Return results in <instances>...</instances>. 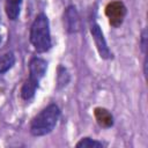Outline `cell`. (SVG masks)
<instances>
[{"label": "cell", "instance_id": "1", "mask_svg": "<svg viewBox=\"0 0 148 148\" xmlns=\"http://www.w3.org/2000/svg\"><path fill=\"white\" fill-rule=\"evenodd\" d=\"M30 42H31L32 46L35 47V50L39 53L49 51L51 45H52L49 18L43 13L38 14L31 24Z\"/></svg>", "mask_w": 148, "mask_h": 148}, {"label": "cell", "instance_id": "2", "mask_svg": "<svg viewBox=\"0 0 148 148\" xmlns=\"http://www.w3.org/2000/svg\"><path fill=\"white\" fill-rule=\"evenodd\" d=\"M60 117V110L58 105L50 104L43 109L31 121L30 132L35 136H43L49 134L57 125Z\"/></svg>", "mask_w": 148, "mask_h": 148}, {"label": "cell", "instance_id": "3", "mask_svg": "<svg viewBox=\"0 0 148 148\" xmlns=\"http://www.w3.org/2000/svg\"><path fill=\"white\" fill-rule=\"evenodd\" d=\"M105 15L112 27H119L126 15V7L121 1H112L105 7Z\"/></svg>", "mask_w": 148, "mask_h": 148}, {"label": "cell", "instance_id": "4", "mask_svg": "<svg viewBox=\"0 0 148 148\" xmlns=\"http://www.w3.org/2000/svg\"><path fill=\"white\" fill-rule=\"evenodd\" d=\"M90 32H91V36L94 38L96 49H97L101 58L110 59L112 57V54H111V51H110V49H109V46L106 44V40L104 38V35H103L99 25L97 23H92L90 25Z\"/></svg>", "mask_w": 148, "mask_h": 148}, {"label": "cell", "instance_id": "5", "mask_svg": "<svg viewBox=\"0 0 148 148\" xmlns=\"http://www.w3.org/2000/svg\"><path fill=\"white\" fill-rule=\"evenodd\" d=\"M46 68H47V62L44 59L39 57L31 58L29 62V77L28 79L36 83H39L40 79L46 73Z\"/></svg>", "mask_w": 148, "mask_h": 148}, {"label": "cell", "instance_id": "6", "mask_svg": "<svg viewBox=\"0 0 148 148\" xmlns=\"http://www.w3.org/2000/svg\"><path fill=\"white\" fill-rule=\"evenodd\" d=\"M64 25L68 34H75L80 30V16L74 6L67 7L64 14Z\"/></svg>", "mask_w": 148, "mask_h": 148}, {"label": "cell", "instance_id": "7", "mask_svg": "<svg viewBox=\"0 0 148 148\" xmlns=\"http://www.w3.org/2000/svg\"><path fill=\"white\" fill-rule=\"evenodd\" d=\"M94 114H95V118H96L99 126L108 128V127H111L113 125V117L110 113V111H108L106 109L96 108L94 111Z\"/></svg>", "mask_w": 148, "mask_h": 148}, {"label": "cell", "instance_id": "8", "mask_svg": "<svg viewBox=\"0 0 148 148\" xmlns=\"http://www.w3.org/2000/svg\"><path fill=\"white\" fill-rule=\"evenodd\" d=\"M21 3H22V0H6L5 9L9 20L15 21L18 17L20 10H21Z\"/></svg>", "mask_w": 148, "mask_h": 148}, {"label": "cell", "instance_id": "9", "mask_svg": "<svg viewBox=\"0 0 148 148\" xmlns=\"http://www.w3.org/2000/svg\"><path fill=\"white\" fill-rule=\"evenodd\" d=\"M38 88V83L27 79L21 88V96L24 101H29L34 97L35 92H36V89Z\"/></svg>", "mask_w": 148, "mask_h": 148}, {"label": "cell", "instance_id": "10", "mask_svg": "<svg viewBox=\"0 0 148 148\" xmlns=\"http://www.w3.org/2000/svg\"><path fill=\"white\" fill-rule=\"evenodd\" d=\"M15 62V57L12 52H7L0 57V73H5L13 67Z\"/></svg>", "mask_w": 148, "mask_h": 148}, {"label": "cell", "instance_id": "11", "mask_svg": "<svg viewBox=\"0 0 148 148\" xmlns=\"http://www.w3.org/2000/svg\"><path fill=\"white\" fill-rule=\"evenodd\" d=\"M75 146H76L77 148H94V147H96V148H102V147H103L102 142L96 141V140H92V139H90V138H83V139H81Z\"/></svg>", "mask_w": 148, "mask_h": 148}, {"label": "cell", "instance_id": "12", "mask_svg": "<svg viewBox=\"0 0 148 148\" xmlns=\"http://www.w3.org/2000/svg\"><path fill=\"white\" fill-rule=\"evenodd\" d=\"M146 30L142 31V36H141V47H142V51L145 52L146 51Z\"/></svg>", "mask_w": 148, "mask_h": 148}, {"label": "cell", "instance_id": "13", "mask_svg": "<svg viewBox=\"0 0 148 148\" xmlns=\"http://www.w3.org/2000/svg\"><path fill=\"white\" fill-rule=\"evenodd\" d=\"M0 42H1V37H0Z\"/></svg>", "mask_w": 148, "mask_h": 148}]
</instances>
